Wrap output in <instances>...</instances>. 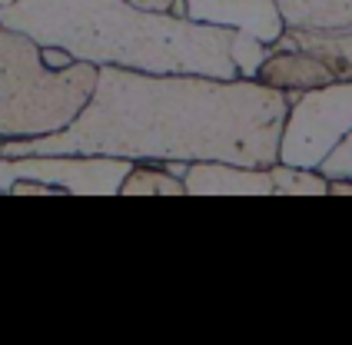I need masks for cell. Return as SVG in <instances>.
I'll return each mask as SVG.
<instances>
[{"mask_svg": "<svg viewBox=\"0 0 352 345\" xmlns=\"http://www.w3.org/2000/svg\"><path fill=\"white\" fill-rule=\"evenodd\" d=\"M319 172H326L329 179H336V176H349L352 179V133L329 153V159L319 166Z\"/></svg>", "mask_w": 352, "mask_h": 345, "instance_id": "5bb4252c", "label": "cell"}, {"mask_svg": "<svg viewBox=\"0 0 352 345\" xmlns=\"http://www.w3.org/2000/svg\"><path fill=\"white\" fill-rule=\"evenodd\" d=\"M286 27L346 30L352 27V0H276Z\"/></svg>", "mask_w": 352, "mask_h": 345, "instance_id": "9c48e42d", "label": "cell"}, {"mask_svg": "<svg viewBox=\"0 0 352 345\" xmlns=\"http://www.w3.org/2000/svg\"><path fill=\"white\" fill-rule=\"evenodd\" d=\"M133 159L87 153H23L0 156V196L17 179H40L74 196H120Z\"/></svg>", "mask_w": 352, "mask_h": 345, "instance_id": "5b68a950", "label": "cell"}, {"mask_svg": "<svg viewBox=\"0 0 352 345\" xmlns=\"http://www.w3.org/2000/svg\"><path fill=\"white\" fill-rule=\"evenodd\" d=\"M7 3H14V0H0V7H7Z\"/></svg>", "mask_w": 352, "mask_h": 345, "instance_id": "d6986e66", "label": "cell"}, {"mask_svg": "<svg viewBox=\"0 0 352 345\" xmlns=\"http://www.w3.org/2000/svg\"><path fill=\"white\" fill-rule=\"evenodd\" d=\"M140 10H150V14H173V7L179 0H130Z\"/></svg>", "mask_w": 352, "mask_h": 345, "instance_id": "e0dca14e", "label": "cell"}, {"mask_svg": "<svg viewBox=\"0 0 352 345\" xmlns=\"http://www.w3.org/2000/svg\"><path fill=\"white\" fill-rule=\"evenodd\" d=\"M286 113L289 93L259 80L100 67L97 90L70 126L34 140H3V156L100 153L133 163L223 159L273 166Z\"/></svg>", "mask_w": 352, "mask_h": 345, "instance_id": "6da1fadb", "label": "cell"}, {"mask_svg": "<svg viewBox=\"0 0 352 345\" xmlns=\"http://www.w3.org/2000/svg\"><path fill=\"white\" fill-rule=\"evenodd\" d=\"M270 172L276 183V196H329V176L319 170L273 163Z\"/></svg>", "mask_w": 352, "mask_h": 345, "instance_id": "7c38bea8", "label": "cell"}, {"mask_svg": "<svg viewBox=\"0 0 352 345\" xmlns=\"http://www.w3.org/2000/svg\"><path fill=\"white\" fill-rule=\"evenodd\" d=\"M186 20L223 30H246L263 43L286 34V20L276 0H186Z\"/></svg>", "mask_w": 352, "mask_h": 345, "instance_id": "8992f818", "label": "cell"}, {"mask_svg": "<svg viewBox=\"0 0 352 345\" xmlns=\"http://www.w3.org/2000/svg\"><path fill=\"white\" fill-rule=\"evenodd\" d=\"M40 63L47 67V70H70L74 63H80L67 47H60V43H43L40 47Z\"/></svg>", "mask_w": 352, "mask_h": 345, "instance_id": "9a60e30c", "label": "cell"}, {"mask_svg": "<svg viewBox=\"0 0 352 345\" xmlns=\"http://www.w3.org/2000/svg\"><path fill=\"white\" fill-rule=\"evenodd\" d=\"M230 57H233L239 77L256 80L263 60L270 57V43H263L259 37L246 34V30H233V40H230Z\"/></svg>", "mask_w": 352, "mask_h": 345, "instance_id": "4fadbf2b", "label": "cell"}, {"mask_svg": "<svg viewBox=\"0 0 352 345\" xmlns=\"http://www.w3.org/2000/svg\"><path fill=\"white\" fill-rule=\"evenodd\" d=\"M100 67L47 70L40 43L0 23V140H34L70 126L97 90Z\"/></svg>", "mask_w": 352, "mask_h": 345, "instance_id": "3957f363", "label": "cell"}, {"mask_svg": "<svg viewBox=\"0 0 352 345\" xmlns=\"http://www.w3.org/2000/svg\"><path fill=\"white\" fill-rule=\"evenodd\" d=\"M0 23L34 43H60L94 67H130L146 74H203L236 80L233 30L173 14H150L130 0H14Z\"/></svg>", "mask_w": 352, "mask_h": 345, "instance_id": "7a4b0ae2", "label": "cell"}, {"mask_svg": "<svg viewBox=\"0 0 352 345\" xmlns=\"http://www.w3.org/2000/svg\"><path fill=\"white\" fill-rule=\"evenodd\" d=\"M352 133V80H336L289 96V113L279 136V163L319 170Z\"/></svg>", "mask_w": 352, "mask_h": 345, "instance_id": "277c9868", "label": "cell"}, {"mask_svg": "<svg viewBox=\"0 0 352 345\" xmlns=\"http://www.w3.org/2000/svg\"><path fill=\"white\" fill-rule=\"evenodd\" d=\"M329 196H352L349 176H336V179H329Z\"/></svg>", "mask_w": 352, "mask_h": 345, "instance_id": "ac0fdd59", "label": "cell"}, {"mask_svg": "<svg viewBox=\"0 0 352 345\" xmlns=\"http://www.w3.org/2000/svg\"><path fill=\"white\" fill-rule=\"evenodd\" d=\"M60 186H50V183H40V179H17L10 186V196H60Z\"/></svg>", "mask_w": 352, "mask_h": 345, "instance_id": "2e32d148", "label": "cell"}, {"mask_svg": "<svg viewBox=\"0 0 352 345\" xmlns=\"http://www.w3.org/2000/svg\"><path fill=\"white\" fill-rule=\"evenodd\" d=\"M286 37L296 47L322 57L336 70L339 80H352V27L346 30H302V27H286Z\"/></svg>", "mask_w": 352, "mask_h": 345, "instance_id": "30bf717a", "label": "cell"}, {"mask_svg": "<svg viewBox=\"0 0 352 345\" xmlns=\"http://www.w3.org/2000/svg\"><path fill=\"white\" fill-rule=\"evenodd\" d=\"M120 196H186V183L166 170V163L157 159H137L126 172Z\"/></svg>", "mask_w": 352, "mask_h": 345, "instance_id": "8fae6325", "label": "cell"}, {"mask_svg": "<svg viewBox=\"0 0 352 345\" xmlns=\"http://www.w3.org/2000/svg\"><path fill=\"white\" fill-rule=\"evenodd\" d=\"M186 196H276V183L270 166L203 159L190 163Z\"/></svg>", "mask_w": 352, "mask_h": 345, "instance_id": "ba28073f", "label": "cell"}, {"mask_svg": "<svg viewBox=\"0 0 352 345\" xmlns=\"http://www.w3.org/2000/svg\"><path fill=\"white\" fill-rule=\"evenodd\" d=\"M256 80L293 96V93L316 90V87H326V83H336L339 77H336V70L322 57L296 47L293 40L283 34L276 43H270V57L263 60Z\"/></svg>", "mask_w": 352, "mask_h": 345, "instance_id": "52a82bcc", "label": "cell"}, {"mask_svg": "<svg viewBox=\"0 0 352 345\" xmlns=\"http://www.w3.org/2000/svg\"><path fill=\"white\" fill-rule=\"evenodd\" d=\"M0 156H3V140H0Z\"/></svg>", "mask_w": 352, "mask_h": 345, "instance_id": "ffe728a7", "label": "cell"}]
</instances>
